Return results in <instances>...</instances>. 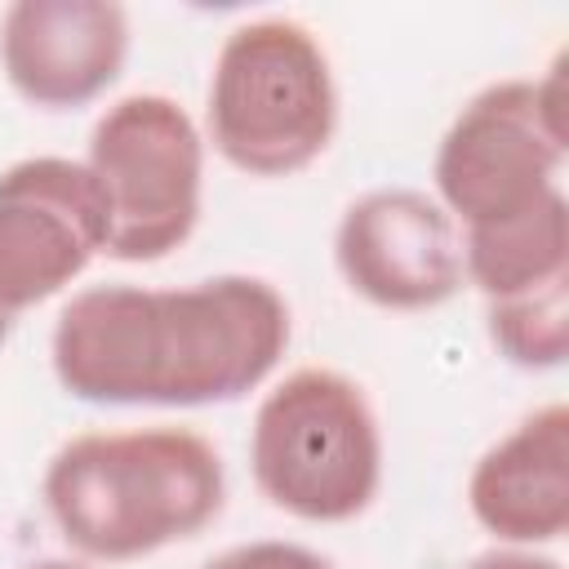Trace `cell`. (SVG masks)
Returning <instances> with one entry per match:
<instances>
[{
	"instance_id": "6da1fadb",
	"label": "cell",
	"mask_w": 569,
	"mask_h": 569,
	"mask_svg": "<svg viewBox=\"0 0 569 569\" xmlns=\"http://www.w3.org/2000/svg\"><path fill=\"white\" fill-rule=\"evenodd\" d=\"M293 333L284 293L262 276H209L182 289H76L49 333L58 387L84 405H231L262 387Z\"/></svg>"
},
{
	"instance_id": "ba28073f",
	"label": "cell",
	"mask_w": 569,
	"mask_h": 569,
	"mask_svg": "<svg viewBox=\"0 0 569 569\" xmlns=\"http://www.w3.org/2000/svg\"><path fill=\"white\" fill-rule=\"evenodd\" d=\"M333 262L347 289L382 311H431L462 289L458 227L418 187L356 196L338 218Z\"/></svg>"
},
{
	"instance_id": "5bb4252c",
	"label": "cell",
	"mask_w": 569,
	"mask_h": 569,
	"mask_svg": "<svg viewBox=\"0 0 569 569\" xmlns=\"http://www.w3.org/2000/svg\"><path fill=\"white\" fill-rule=\"evenodd\" d=\"M462 569H560V560L533 551V547H489L471 556Z\"/></svg>"
},
{
	"instance_id": "4fadbf2b",
	"label": "cell",
	"mask_w": 569,
	"mask_h": 569,
	"mask_svg": "<svg viewBox=\"0 0 569 569\" xmlns=\"http://www.w3.org/2000/svg\"><path fill=\"white\" fill-rule=\"evenodd\" d=\"M200 569H333V560L311 551V547H302V542L258 538V542H240V547L218 551Z\"/></svg>"
},
{
	"instance_id": "8992f818",
	"label": "cell",
	"mask_w": 569,
	"mask_h": 569,
	"mask_svg": "<svg viewBox=\"0 0 569 569\" xmlns=\"http://www.w3.org/2000/svg\"><path fill=\"white\" fill-rule=\"evenodd\" d=\"M560 62L547 76H511L471 93L436 147V200L453 227L507 222L551 191L565 169Z\"/></svg>"
},
{
	"instance_id": "7c38bea8",
	"label": "cell",
	"mask_w": 569,
	"mask_h": 569,
	"mask_svg": "<svg viewBox=\"0 0 569 569\" xmlns=\"http://www.w3.org/2000/svg\"><path fill=\"white\" fill-rule=\"evenodd\" d=\"M485 329L498 356L516 369H560L569 356V276L529 293L493 298Z\"/></svg>"
},
{
	"instance_id": "30bf717a",
	"label": "cell",
	"mask_w": 569,
	"mask_h": 569,
	"mask_svg": "<svg viewBox=\"0 0 569 569\" xmlns=\"http://www.w3.org/2000/svg\"><path fill=\"white\" fill-rule=\"evenodd\" d=\"M467 507L498 547H542L569 529V405L551 400L493 440L471 476Z\"/></svg>"
},
{
	"instance_id": "5b68a950",
	"label": "cell",
	"mask_w": 569,
	"mask_h": 569,
	"mask_svg": "<svg viewBox=\"0 0 569 569\" xmlns=\"http://www.w3.org/2000/svg\"><path fill=\"white\" fill-rule=\"evenodd\" d=\"M84 169L107 209V258L160 262L182 249L204 200V133L169 93H124L89 129Z\"/></svg>"
},
{
	"instance_id": "9c48e42d",
	"label": "cell",
	"mask_w": 569,
	"mask_h": 569,
	"mask_svg": "<svg viewBox=\"0 0 569 569\" xmlns=\"http://www.w3.org/2000/svg\"><path fill=\"white\" fill-rule=\"evenodd\" d=\"M129 58V13L116 0H13L0 13V71L40 111L102 98Z\"/></svg>"
},
{
	"instance_id": "8fae6325",
	"label": "cell",
	"mask_w": 569,
	"mask_h": 569,
	"mask_svg": "<svg viewBox=\"0 0 569 569\" xmlns=\"http://www.w3.org/2000/svg\"><path fill=\"white\" fill-rule=\"evenodd\" d=\"M458 244L462 280L476 284L485 302L542 289L569 276V200L565 191H551L507 222L462 231Z\"/></svg>"
},
{
	"instance_id": "277c9868",
	"label": "cell",
	"mask_w": 569,
	"mask_h": 569,
	"mask_svg": "<svg viewBox=\"0 0 569 569\" xmlns=\"http://www.w3.org/2000/svg\"><path fill=\"white\" fill-rule=\"evenodd\" d=\"M249 471L258 493L311 525L369 511L382 485V427L356 378L329 365L284 373L253 409Z\"/></svg>"
},
{
	"instance_id": "52a82bcc",
	"label": "cell",
	"mask_w": 569,
	"mask_h": 569,
	"mask_svg": "<svg viewBox=\"0 0 569 569\" xmlns=\"http://www.w3.org/2000/svg\"><path fill=\"white\" fill-rule=\"evenodd\" d=\"M107 253V209L84 160L27 156L0 173V316L49 302Z\"/></svg>"
},
{
	"instance_id": "3957f363",
	"label": "cell",
	"mask_w": 569,
	"mask_h": 569,
	"mask_svg": "<svg viewBox=\"0 0 569 569\" xmlns=\"http://www.w3.org/2000/svg\"><path fill=\"white\" fill-rule=\"evenodd\" d=\"M338 133V80L320 36L293 18H249L213 53L204 147L249 178L316 164Z\"/></svg>"
},
{
	"instance_id": "2e32d148",
	"label": "cell",
	"mask_w": 569,
	"mask_h": 569,
	"mask_svg": "<svg viewBox=\"0 0 569 569\" xmlns=\"http://www.w3.org/2000/svg\"><path fill=\"white\" fill-rule=\"evenodd\" d=\"M9 333H13V320H9V316H0V342H4Z\"/></svg>"
},
{
	"instance_id": "7a4b0ae2",
	"label": "cell",
	"mask_w": 569,
	"mask_h": 569,
	"mask_svg": "<svg viewBox=\"0 0 569 569\" xmlns=\"http://www.w3.org/2000/svg\"><path fill=\"white\" fill-rule=\"evenodd\" d=\"M40 498L76 556L120 565L213 525L227 502V471L191 427L80 431L53 449Z\"/></svg>"
},
{
	"instance_id": "9a60e30c",
	"label": "cell",
	"mask_w": 569,
	"mask_h": 569,
	"mask_svg": "<svg viewBox=\"0 0 569 569\" xmlns=\"http://www.w3.org/2000/svg\"><path fill=\"white\" fill-rule=\"evenodd\" d=\"M22 569H89L84 560H67V556H49V560H31Z\"/></svg>"
}]
</instances>
